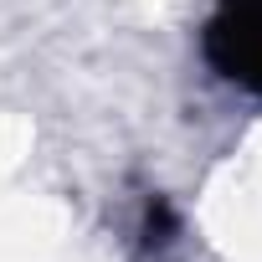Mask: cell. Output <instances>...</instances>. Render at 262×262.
I'll return each mask as SVG.
<instances>
[{"label":"cell","instance_id":"1","mask_svg":"<svg viewBox=\"0 0 262 262\" xmlns=\"http://www.w3.org/2000/svg\"><path fill=\"white\" fill-rule=\"evenodd\" d=\"M216 47H231V57H221L231 77L262 88V0H231L226 16L211 26V52Z\"/></svg>","mask_w":262,"mask_h":262}]
</instances>
